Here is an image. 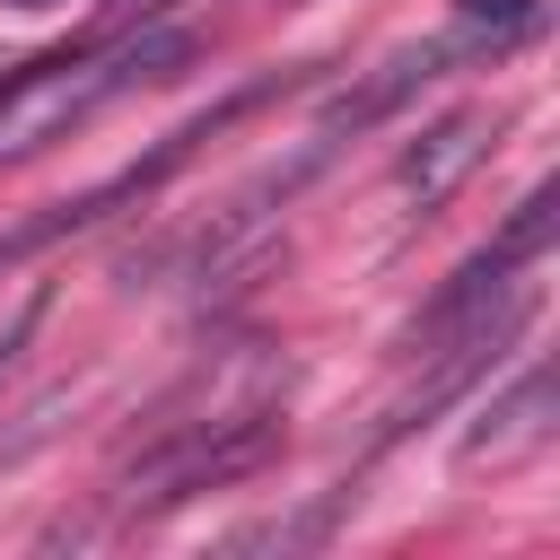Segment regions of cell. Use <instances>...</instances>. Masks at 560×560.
<instances>
[{
    "label": "cell",
    "mask_w": 560,
    "mask_h": 560,
    "mask_svg": "<svg viewBox=\"0 0 560 560\" xmlns=\"http://www.w3.org/2000/svg\"><path fill=\"white\" fill-rule=\"evenodd\" d=\"M280 385H289V359H271L262 341L219 350V376L192 368L149 411V438L122 464V499L131 508H166L184 490H210V481L254 472L280 446Z\"/></svg>",
    "instance_id": "cell-1"
},
{
    "label": "cell",
    "mask_w": 560,
    "mask_h": 560,
    "mask_svg": "<svg viewBox=\"0 0 560 560\" xmlns=\"http://www.w3.org/2000/svg\"><path fill=\"white\" fill-rule=\"evenodd\" d=\"M184 52H192L184 26H140V35H88V44H61V52L26 61L18 79H0V166L52 149V140L79 131L105 96H122V88H140V79H166Z\"/></svg>",
    "instance_id": "cell-2"
},
{
    "label": "cell",
    "mask_w": 560,
    "mask_h": 560,
    "mask_svg": "<svg viewBox=\"0 0 560 560\" xmlns=\"http://www.w3.org/2000/svg\"><path fill=\"white\" fill-rule=\"evenodd\" d=\"M551 411H560V402H551V368H525V376H516L508 394H490V411L464 429V472H481V464L499 472V464L534 455V446L551 438Z\"/></svg>",
    "instance_id": "cell-3"
},
{
    "label": "cell",
    "mask_w": 560,
    "mask_h": 560,
    "mask_svg": "<svg viewBox=\"0 0 560 560\" xmlns=\"http://www.w3.org/2000/svg\"><path fill=\"white\" fill-rule=\"evenodd\" d=\"M481 149H490V114H438V122L402 149V166H394V175H402V192H411L420 210H438V201L472 175V158H481Z\"/></svg>",
    "instance_id": "cell-4"
},
{
    "label": "cell",
    "mask_w": 560,
    "mask_h": 560,
    "mask_svg": "<svg viewBox=\"0 0 560 560\" xmlns=\"http://www.w3.org/2000/svg\"><path fill=\"white\" fill-rule=\"evenodd\" d=\"M551 228H560V192L551 184H534L516 210H508V228H499V245L516 254V262H542V245H551Z\"/></svg>",
    "instance_id": "cell-5"
},
{
    "label": "cell",
    "mask_w": 560,
    "mask_h": 560,
    "mask_svg": "<svg viewBox=\"0 0 560 560\" xmlns=\"http://www.w3.org/2000/svg\"><path fill=\"white\" fill-rule=\"evenodd\" d=\"M455 9H464V26H490V44H508L542 18V0H455Z\"/></svg>",
    "instance_id": "cell-6"
},
{
    "label": "cell",
    "mask_w": 560,
    "mask_h": 560,
    "mask_svg": "<svg viewBox=\"0 0 560 560\" xmlns=\"http://www.w3.org/2000/svg\"><path fill=\"white\" fill-rule=\"evenodd\" d=\"M9 9H52V0H9Z\"/></svg>",
    "instance_id": "cell-7"
},
{
    "label": "cell",
    "mask_w": 560,
    "mask_h": 560,
    "mask_svg": "<svg viewBox=\"0 0 560 560\" xmlns=\"http://www.w3.org/2000/svg\"><path fill=\"white\" fill-rule=\"evenodd\" d=\"M114 9H131V0H114Z\"/></svg>",
    "instance_id": "cell-8"
}]
</instances>
